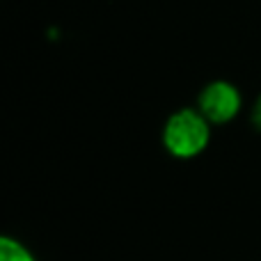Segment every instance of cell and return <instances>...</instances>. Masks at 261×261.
<instances>
[{
  "mask_svg": "<svg viewBox=\"0 0 261 261\" xmlns=\"http://www.w3.org/2000/svg\"><path fill=\"white\" fill-rule=\"evenodd\" d=\"M0 261H37V259L21 241L12 239V236H3L0 239Z\"/></svg>",
  "mask_w": 261,
  "mask_h": 261,
  "instance_id": "obj_3",
  "label": "cell"
},
{
  "mask_svg": "<svg viewBox=\"0 0 261 261\" xmlns=\"http://www.w3.org/2000/svg\"><path fill=\"white\" fill-rule=\"evenodd\" d=\"M241 106H243V96L239 87L229 81H211L197 96V110L213 126L229 124L241 113Z\"/></svg>",
  "mask_w": 261,
  "mask_h": 261,
  "instance_id": "obj_2",
  "label": "cell"
},
{
  "mask_svg": "<svg viewBox=\"0 0 261 261\" xmlns=\"http://www.w3.org/2000/svg\"><path fill=\"white\" fill-rule=\"evenodd\" d=\"M250 122H252V126L261 133V94L257 96V101H254V106H252V113H250Z\"/></svg>",
  "mask_w": 261,
  "mask_h": 261,
  "instance_id": "obj_4",
  "label": "cell"
},
{
  "mask_svg": "<svg viewBox=\"0 0 261 261\" xmlns=\"http://www.w3.org/2000/svg\"><path fill=\"white\" fill-rule=\"evenodd\" d=\"M213 124L197 108H181L167 117L163 126V147L179 161H190L206 151Z\"/></svg>",
  "mask_w": 261,
  "mask_h": 261,
  "instance_id": "obj_1",
  "label": "cell"
}]
</instances>
